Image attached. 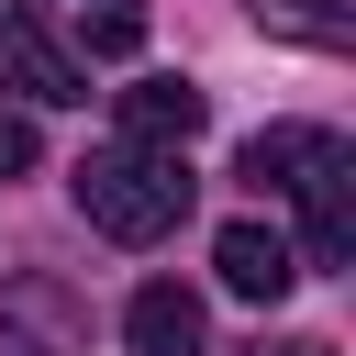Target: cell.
Returning a JSON list of instances; mask_svg holds the SVG:
<instances>
[{
    "label": "cell",
    "mask_w": 356,
    "mask_h": 356,
    "mask_svg": "<svg viewBox=\"0 0 356 356\" xmlns=\"http://www.w3.org/2000/svg\"><path fill=\"white\" fill-rule=\"evenodd\" d=\"M67 189H78V211H89L111 245H156V234L189 222V167L156 156V145H89V156L67 167Z\"/></svg>",
    "instance_id": "obj_1"
},
{
    "label": "cell",
    "mask_w": 356,
    "mask_h": 356,
    "mask_svg": "<svg viewBox=\"0 0 356 356\" xmlns=\"http://www.w3.org/2000/svg\"><path fill=\"white\" fill-rule=\"evenodd\" d=\"M89 300L67 278H0V356H78Z\"/></svg>",
    "instance_id": "obj_2"
},
{
    "label": "cell",
    "mask_w": 356,
    "mask_h": 356,
    "mask_svg": "<svg viewBox=\"0 0 356 356\" xmlns=\"http://www.w3.org/2000/svg\"><path fill=\"white\" fill-rule=\"evenodd\" d=\"M111 122H122L111 145H156V156H178V145L211 122V100H200L189 78H134V89L111 100Z\"/></svg>",
    "instance_id": "obj_3"
},
{
    "label": "cell",
    "mask_w": 356,
    "mask_h": 356,
    "mask_svg": "<svg viewBox=\"0 0 356 356\" xmlns=\"http://www.w3.org/2000/svg\"><path fill=\"white\" fill-rule=\"evenodd\" d=\"M300 256H312V267H345V256H356V156H345V145L300 178Z\"/></svg>",
    "instance_id": "obj_4"
},
{
    "label": "cell",
    "mask_w": 356,
    "mask_h": 356,
    "mask_svg": "<svg viewBox=\"0 0 356 356\" xmlns=\"http://www.w3.org/2000/svg\"><path fill=\"white\" fill-rule=\"evenodd\" d=\"M211 267H222L234 300H289V278H300L289 234H267V222H222V234H211Z\"/></svg>",
    "instance_id": "obj_5"
},
{
    "label": "cell",
    "mask_w": 356,
    "mask_h": 356,
    "mask_svg": "<svg viewBox=\"0 0 356 356\" xmlns=\"http://www.w3.org/2000/svg\"><path fill=\"white\" fill-rule=\"evenodd\" d=\"M122 334H134V356H200V345H211V312H200V289L145 278L134 312H122Z\"/></svg>",
    "instance_id": "obj_6"
},
{
    "label": "cell",
    "mask_w": 356,
    "mask_h": 356,
    "mask_svg": "<svg viewBox=\"0 0 356 356\" xmlns=\"http://www.w3.org/2000/svg\"><path fill=\"white\" fill-rule=\"evenodd\" d=\"M323 156H334V134H323V122H267V134H245V145H234V178H245V189H300Z\"/></svg>",
    "instance_id": "obj_7"
},
{
    "label": "cell",
    "mask_w": 356,
    "mask_h": 356,
    "mask_svg": "<svg viewBox=\"0 0 356 356\" xmlns=\"http://www.w3.org/2000/svg\"><path fill=\"white\" fill-rule=\"evenodd\" d=\"M0 78L33 89V100H89V67H78L67 44H44L33 22H0Z\"/></svg>",
    "instance_id": "obj_8"
},
{
    "label": "cell",
    "mask_w": 356,
    "mask_h": 356,
    "mask_svg": "<svg viewBox=\"0 0 356 356\" xmlns=\"http://www.w3.org/2000/svg\"><path fill=\"white\" fill-rule=\"evenodd\" d=\"M245 22L278 33V44H312V56H345L356 44V0H245Z\"/></svg>",
    "instance_id": "obj_9"
},
{
    "label": "cell",
    "mask_w": 356,
    "mask_h": 356,
    "mask_svg": "<svg viewBox=\"0 0 356 356\" xmlns=\"http://www.w3.org/2000/svg\"><path fill=\"white\" fill-rule=\"evenodd\" d=\"M78 44H89V56H145V11H134V0L78 11Z\"/></svg>",
    "instance_id": "obj_10"
},
{
    "label": "cell",
    "mask_w": 356,
    "mask_h": 356,
    "mask_svg": "<svg viewBox=\"0 0 356 356\" xmlns=\"http://www.w3.org/2000/svg\"><path fill=\"white\" fill-rule=\"evenodd\" d=\"M33 156H44V145H33V122H22V111H0V178H22Z\"/></svg>",
    "instance_id": "obj_11"
},
{
    "label": "cell",
    "mask_w": 356,
    "mask_h": 356,
    "mask_svg": "<svg viewBox=\"0 0 356 356\" xmlns=\"http://www.w3.org/2000/svg\"><path fill=\"white\" fill-rule=\"evenodd\" d=\"M267 356H334V345H312V334H300V345H267Z\"/></svg>",
    "instance_id": "obj_12"
}]
</instances>
